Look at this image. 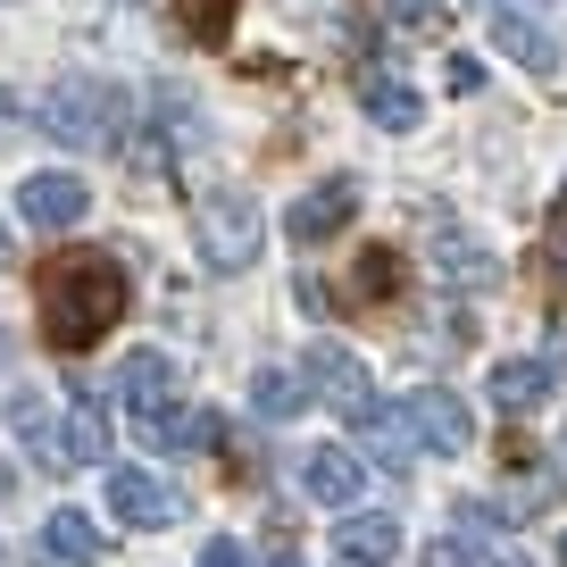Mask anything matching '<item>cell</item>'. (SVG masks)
Masks as SVG:
<instances>
[{
  "instance_id": "obj_23",
  "label": "cell",
  "mask_w": 567,
  "mask_h": 567,
  "mask_svg": "<svg viewBox=\"0 0 567 567\" xmlns=\"http://www.w3.org/2000/svg\"><path fill=\"white\" fill-rule=\"evenodd\" d=\"M250 409H259V417H301V409H309L301 368H259V375H250Z\"/></svg>"
},
{
  "instance_id": "obj_7",
  "label": "cell",
  "mask_w": 567,
  "mask_h": 567,
  "mask_svg": "<svg viewBox=\"0 0 567 567\" xmlns=\"http://www.w3.org/2000/svg\"><path fill=\"white\" fill-rule=\"evenodd\" d=\"M18 209H25V226L34 234H68V226H84V209H92V193H84V176H25V193H18Z\"/></svg>"
},
{
  "instance_id": "obj_21",
  "label": "cell",
  "mask_w": 567,
  "mask_h": 567,
  "mask_svg": "<svg viewBox=\"0 0 567 567\" xmlns=\"http://www.w3.org/2000/svg\"><path fill=\"white\" fill-rule=\"evenodd\" d=\"M392 292H401V250L368 243V250L351 259V301H359V309H384Z\"/></svg>"
},
{
  "instance_id": "obj_20",
  "label": "cell",
  "mask_w": 567,
  "mask_h": 567,
  "mask_svg": "<svg viewBox=\"0 0 567 567\" xmlns=\"http://www.w3.org/2000/svg\"><path fill=\"white\" fill-rule=\"evenodd\" d=\"M117 401L134 409H159V401H176V359H159V351H125V368H117Z\"/></svg>"
},
{
  "instance_id": "obj_11",
  "label": "cell",
  "mask_w": 567,
  "mask_h": 567,
  "mask_svg": "<svg viewBox=\"0 0 567 567\" xmlns=\"http://www.w3.org/2000/svg\"><path fill=\"white\" fill-rule=\"evenodd\" d=\"M351 217H359V184H351V176H326L318 193L292 209V243H301V250H309V243H334Z\"/></svg>"
},
{
  "instance_id": "obj_27",
  "label": "cell",
  "mask_w": 567,
  "mask_h": 567,
  "mask_svg": "<svg viewBox=\"0 0 567 567\" xmlns=\"http://www.w3.org/2000/svg\"><path fill=\"white\" fill-rule=\"evenodd\" d=\"M425 567H476V559H467V543H425Z\"/></svg>"
},
{
  "instance_id": "obj_14",
  "label": "cell",
  "mask_w": 567,
  "mask_h": 567,
  "mask_svg": "<svg viewBox=\"0 0 567 567\" xmlns=\"http://www.w3.org/2000/svg\"><path fill=\"white\" fill-rule=\"evenodd\" d=\"M550 359H493V409L501 417H534V409L550 401Z\"/></svg>"
},
{
  "instance_id": "obj_4",
  "label": "cell",
  "mask_w": 567,
  "mask_h": 567,
  "mask_svg": "<svg viewBox=\"0 0 567 567\" xmlns=\"http://www.w3.org/2000/svg\"><path fill=\"white\" fill-rule=\"evenodd\" d=\"M193 226H200V250H209V267H226V276H234V267H250V259H259V243H267L259 200H250V193H209Z\"/></svg>"
},
{
  "instance_id": "obj_12",
  "label": "cell",
  "mask_w": 567,
  "mask_h": 567,
  "mask_svg": "<svg viewBox=\"0 0 567 567\" xmlns=\"http://www.w3.org/2000/svg\"><path fill=\"white\" fill-rule=\"evenodd\" d=\"M301 384L309 392H326V401L334 409H351V401H368V368H359L351 351H342V342H309V359H301Z\"/></svg>"
},
{
  "instance_id": "obj_25",
  "label": "cell",
  "mask_w": 567,
  "mask_h": 567,
  "mask_svg": "<svg viewBox=\"0 0 567 567\" xmlns=\"http://www.w3.org/2000/svg\"><path fill=\"white\" fill-rule=\"evenodd\" d=\"M392 18H401V25H443L451 0H392Z\"/></svg>"
},
{
  "instance_id": "obj_33",
  "label": "cell",
  "mask_w": 567,
  "mask_h": 567,
  "mask_svg": "<svg viewBox=\"0 0 567 567\" xmlns=\"http://www.w3.org/2000/svg\"><path fill=\"white\" fill-rule=\"evenodd\" d=\"M550 226H567V193H559V217H550Z\"/></svg>"
},
{
  "instance_id": "obj_15",
  "label": "cell",
  "mask_w": 567,
  "mask_h": 567,
  "mask_svg": "<svg viewBox=\"0 0 567 567\" xmlns=\"http://www.w3.org/2000/svg\"><path fill=\"white\" fill-rule=\"evenodd\" d=\"M334 550H342V567H384V559H401V517L351 509V517H342V534H334Z\"/></svg>"
},
{
  "instance_id": "obj_24",
  "label": "cell",
  "mask_w": 567,
  "mask_h": 567,
  "mask_svg": "<svg viewBox=\"0 0 567 567\" xmlns=\"http://www.w3.org/2000/svg\"><path fill=\"white\" fill-rule=\"evenodd\" d=\"M234 18H243V0H176V34L184 42H226L234 34Z\"/></svg>"
},
{
  "instance_id": "obj_13",
  "label": "cell",
  "mask_w": 567,
  "mask_h": 567,
  "mask_svg": "<svg viewBox=\"0 0 567 567\" xmlns=\"http://www.w3.org/2000/svg\"><path fill=\"white\" fill-rule=\"evenodd\" d=\"M359 109H368L384 134H409V125H425V92L401 84V75H384V68H359Z\"/></svg>"
},
{
  "instance_id": "obj_5",
  "label": "cell",
  "mask_w": 567,
  "mask_h": 567,
  "mask_svg": "<svg viewBox=\"0 0 567 567\" xmlns=\"http://www.w3.org/2000/svg\"><path fill=\"white\" fill-rule=\"evenodd\" d=\"M109 509L125 526L159 534V526H184V484H167L159 467H109Z\"/></svg>"
},
{
  "instance_id": "obj_2",
  "label": "cell",
  "mask_w": 567,
  "mask_h": 567,
  "mask_svg": "<svg viewBox=\"0 0 567 567\" xmlns=\"http://www.w3.org/2000/svg\"><path fill=\"white\" fill-rule=\"evenodd\" d=\"M42 134L68 142V151H109L125 134V92L117 84H92V75H68V84L42 92Z\"/></svg>"
},
{
  "instance_id": "obj_31",
  "label": "cell",
  "mask_w": 567,
  "mask_h": 567,
  "mask_svg": "<svg viewBox=\"0 0 567 567\" xmlns=\"http://www.w3.org/2000/svg\"><path fill=\"white\" fill-rule=\"evenodd\" d=\"M259 567H301V550H292V543H276V550H267Z\"/></svg>"
},
{
  "instance_id": "obj_35",
  "label": "cell",
  "mask_w": 567,
  "mask_h": 567,
  "mask_svg": "<svg viewBox=\"0 0 567 567\" xmlns=\"http://www.w3.org/2000/svg\"><path fill=\"white\" fill-rule=\"evenodd\" d=\"M559 567H567V534H559Z\"/></svg>"
},
{
  "instance_id": "obj_6",
  "label": "cell",
  "mask_w": 567,
  "mask_h": 567,
  "mask_svg": "<svg viewBox=\"0 0 567 567\" xmlns=\"http://www.w3.org/2000/svg\"><path fill=\"white\" fill-rule=\"evenodd\" d=\"M101 460H109V409H92V401H75L68 417H59V434L34 451L42 476H84V467H101Z\"/></svg>"
},
{
  "instance_id": "obj_8",
  "label": "cell",
  "mask_w": 567,
  "mask_h": 567,
  "mask_svg": "<svg viewBox=\"0 0 567 567\" xmlns=\"http://www.w3.org/2000/svg\"><path fill=\"white\" fill-rule=\"evenodd\" d=\"M425 267H434L451 292H476V284H493V267H501V259H493V243H476L467 226L434 217V259H425Z\"/></svg>"
},
{
  "instance_id": "obj_26",
  "label": "cell",
  "mask_w": 567,
  "mask_h": 567,
  "mask_svg": "<svg viewBox=\"0 0 567 567\" xmlns=\"http://www.w3.org/2000/svg\"><path fill=\"white\" fill-rule=\"evenodd\" d=\"M200 567H250V559H243V543H234V534H217V543L200 550Z\"/></svg>"
},
{
  "instance_id": "obj_3",
  "label": "cell",
  "mask_w": 567,
  "mask_h": 567,
  "mask_svg": "<svg viewBox=\"0 0 567 567\" xmlns=\"http://www.w3.org/2000/svg\"><path fill=\"white\" fill-rule=\"evenodd\" d=\"M401 425H409V443L434 451V460H460V451L476 443V409H467L451 384H417L401 401Z\"/></svg>"
},
{
  "instance_id": "obj_18",
  "label": "cell",
  "mask_w": 567,
  "mask_h": 567,
  "mask_svg": "<svg viewBox=\"0 0 567 567\" xmlns=\"http://www.w3.org/2000/svg\"><path fill=\"white\" fill-rule=\"evenodd\" d=\"M301 484H309V501H326V509H351L359 484H368V467H359L342 443H318V451L301 460Z\"/></svg>"
},
{
  "instance_id": "obj_9",
  "label": "cell",
  "mask_w": 567,
  "mask_h": 567,
  "mask_svg": "<svg viewBox=\"0 0 567 567\" xmlns=\"http://www.w3.org/2000/svg\"><path fill=\"white\" fill-rule=\"evenodd\" d=\"M342 417H351V434L375 451L384 476H401V467H409V451H417V443H409V425H401V409H392V401H375V392H368V401H351Z\"/></svg>"
},
{
  "instance_id": "obj_28",
  "label": "cell",
  "mask_w": 567,
  "mask_h": 567,
  "mask_svg": "<svg viewBox=\"0 0 567 567\" xmlns=\"http://www.w3.org/2000/svg\"><path fill=\"white\" fill-rule=\"evenodd\" d=\"M443 68H451V92H476V84H484L476 59H443Z\"/></svg>"
},
{
  "instance_id": "obj_32",
  "label": "cell",
  "mask_w": 567,
  "mask_h": 567,
  "mask_svg": "<svg viewBox=\"0 0 567 567\" xmlns=\"http://www.w3.org/2000/svg\"><path fill=\"white\" fill-rule=\"evenodd\" d=\"M0 267H9V226H0Z\"/></svg>"
},
{
  "instance_id": "obj_19",
  "label": "cell",
  "mask_w": 567,
  "mask_h": 567,
  "mask_svg": "<svg viewBox=\"0 0 567 567\" xmlns=\"http://www.w3.org/2000/svg\"><path fill=\"white\" fill-rule=\"evenodd\" d=\"M134 434H142V443H151V451L167 460V451L217 443V417H200V409H184V401H159V409H142V417H134Z\"/></svg>"
},
{
  "instance_id": "obj_1",
  "label": "cell",
  "mask_w": 567,
  "mask_h": 567,
  "mask_svg": "<svg viewBox=\"0 0 567 567\" xmlns=\"http://www.w3.org/2000/svg\"><path fill=\"white\" fill-rule=\"evenodd\" d=\"M125 301H134V284H125V267L109 250H59L34 276V318H42L51 351H84V342L117 334Z\"/></svg>"
},
{
  "instance_id": "obj_29",
  "label": "cell",
  "mask_w": 567,
  "mask_h": 567,
  "mask_svg": "<svg viewBox=\"0 0 567 567\" xmlns=\"http://www.w3.org/2000/svg\"><path fill=\"white\" fill-rule=\"evenodd\" d=\"M18 117H25V101H18L9 84H0V142H9V125H18Z\"/></svg>"
},
{
  "instance_id": "obj_16",
  "label": "cell",
  "mask_w": 567,
  "mask_h": 567,
  "mask_svg": "<svg viewBox=\"0 0 567 567\" xmlns=\"http://www.w3.org/2000/svg\"><path fill=\"white\" fill-rule=\"evenodd\" d=\"M451 526H460L467 559H493V567H526V550H517V534H509V517H501V509H484V501H460V509H451Z\"/></svg>"
},
{
  "instance_id": "obj_30",
  "label": "cell",
  "mask_w": 567,
  "mask_h": 567,
  "mask_svg": "<svg viewBox=\"0 0 567 567\" xmlns=\"http://www.w3.org/2000/svg\"><path fill=\"white\" fill-rule=\"evenodd\" d=\"M550 276L567 284V226H550Z\"/></svg>"
},
{
  "instance_id": "obj_34",
  "label": "cell",
  "mask_w": 567,
  "mask_h": 567,
  "mask_svg": "<svg viewBox=\"0 0 567 567\" xmlns=\"http://www.w3.org/2000/svg\"><path fill=\"white\" fill-rule=\"evenodd\" d=\"M559 460H567V425H559Z\"/></svg>"
},
{
  "instance_id": "obj_17",
  "label": "cell",
  "mask_w": 567,
  "mask_h": 567,
  "mask_svg": "<svg viewBox=\"0 0 567 567\" xmlns=\"http://www.w3.org/2000/svg\"><path fill=\"white\" fill-rule=\"evenodd\" d=\"M42 559H59V567H101V559H109V534L92 526L84 509H51V517H42Z\"/></svg>"
},
{
  "instance_id": "obj_22",
  "label": "cell",
  "mask_w": 567,
  "mask_h": 567,
  "mask_svg": "<svg viewBox=\"0 0 567 567\" xmlns=\"http://www.w3.org/2000/svg\"><path fill=\"white\" fill-rule=\"evenodd\" d=\"M9 434H18L25 451H42V443L59 434V401H51L42 384H18V392H9Z\"/></svg>"
},
{
  "instance_id": "obj_10",
  "label": "cell",
  "mask_w": 567,
  "mask_h": 567,
  "mask_svg": "<svg viewBox=\"0 0 567 567\" xmlns=\"http://www.w3.org/2000/svg\"><path fill=\"white\" fill-rule=\"evenodd\" d=\"M493 51H509L526 75H559V42H550L517 0H493Z\"/></svg>"
}]
</instances>
